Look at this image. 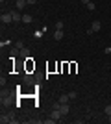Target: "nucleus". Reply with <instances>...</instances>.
I'll use <instances>...</instances> for the list:
<instances>
[{
	"label": "nucleus",
	"mask_w": 111,
	"mask_h": 124,
	"mask_svg": "<svg viewBox=\"0 0 111 124\" xmlns=\"http://www.w3.org/2000/svg\"><path fill=\"white\" fill-rule=\"evenodd\" d=\"M26 4H28L26 0H17V9H19V11H22L24 8H26Z\"/></svg>",
	"instance_id": "nucleus-6"
},
{
	"label": "nucleus",
	"mask_w": 111,
	"mask_h": 124,
	"mask_svg": "<svg viewBox=\"0 0 111 124\" xmlns=\"http://www.w3.org/2000/svg\"><path fill=\"white\" fill-rule=\"evenodd\" d=\"M59 109H61V113H63V117H65V115H67V113H69V111H70L69 104H61V108H59Z\"/></svg>",
	"instance_id": "nucleus-8"
},
{
	"label": "nucleus",
	"mask_w": 111,
	"mask_h": 124,
	"mask_svg": "<svg viewBox=\"0 0 111 124\" xmlns=\"http://www.w3.org/2000/svg\"><path fill=\"white\" fill-rule=\"evenodd\" d=\"M102 28V22L100 21H95L93 24H91V30H87V33H93V31H98Z\"/></svg>",
	"instance_id": "nucleus-1"
},
{
	"label": "nucleus",
	"mask_w": 111,
	"mask_h": 124,
	"mask_svg": "<svg viewBox=\"0 0 111 124\" xmlns=\"http://www.w3.org/2000/svg\"><path fill=\"white\" fill-rule=\"evenodd\" d=\"M0 122H2V124H6V122H15V119H13L11 115H2V117H0Z\"/></svg>",
	"instance_id": "nucleus-4"
},
{
	"label": "nucleus",
	"mask_w": 111,
	"mask_h": 124,
	"mask_svg": "<svg viewBox=\"0 0 111 124\" xmlns=\"http://www.w3.org/2000/svg\"><path fill=\"white\" fill-rule=\"evenodd\" d=\"M107 120H109V122H111V115H109V117H107Z\"/></svg>",
	"instance_id": "nucleus-19"
},
{
	"label": "nucleus",
	"mask_w": 111,
	"mask_h": 124,
	"mask_svg": "<svg viewBox=\"0 0 111 124\" xmlns=\"http://www.w3.org/2000/svg\"><path fill=\"white\" fill-rule=\"evenodd\" d=\"M104 111H106V115H107V117H109V115H111V106H109V104H107V106H106V109H104Z\"/></svg>",
	"instance_id": "nucleus-14"
},
{
	"label": "nucleus",
	"mask_w": 111,
	"mask_h": 124,
	"mask_svg": "<svg viewBox=\"0 0 111 124\" xmlns=\"http://www.w3.org/2000/svg\"><path fill=\"white\" fill-rule=\"evenodd\" d=\"M59 108H61V102H58V104H54V106H52V109H59Z\"/></svg>",
	"instance_id": "nucleus-16"
},
{
	"label": "nucleus",
	"mask_w": 111,
	"mask_h": 124,
	"mask_svg": "<svg viewBox=\"0 0 111 124\" xmlns=\"http://www.w3.org/2000/svg\"><path fill=\"white\" fill-rule=\"evenodd\" d=\"M32 21H33L32 15H22V22H24V24H30Z\"/></svg>",
	"instance_id": "nucleus-9"
},
{
	"label": "nucleus",
	"mask_w": 111,
	"mask_h": 124,
	"mask_svg": "<svg viewBox=\"0 0 111 124\" xmlns=\"http://www.w3.org/2000/svg\"><path fill=\"white\" fill-rule=\"evenodd\" d=\"M56 28H58V30H63V21H58V22H56Z\"/></svg>",
	"instance_id": "nucleus-12"
},
{
	"label": "nucleus",
	"mask_w": 111,
	"mask_h": 124,
	"mask_svg": "<svg viewBox=\"0 0 111 124\" xmlns=\"http://www.w3.org/2000/svg\"><path fill=\"white\" fill-rule=\"evenodd\" d=\"M0 21H2V24H7V22H13V17H11V13H4L0 17Z\"/></svg>",
	"instance_id": "nucleus-3"
},
{
	"label": "nucleus",
	"mask_w": 111,
	"mask_h": 124,
	"mask_svg": "<svg viewBox=\"0 0 111 124\" xmlns=\"http://www.w3.org/2000/svg\"><path fill=\"white\" fill-rule=\"evenodd\" d=\"M54 39H56V41H61V39H63V30H56L54 31Z\"/></svg>",
	"instance_id": "nucleus-7"
},
{
	"label": "nucleus",
	"mask_w": 111,
	"mask_h": 124,
	"mask_svg": "<svg viewBox=\"0 0 111 124\" xmlns=\"http://www.w3.org/2000/svg\"><path fill=\"white\" fill-rule=\"evenodd\" d=\"M87 8H89L91 11H95V9H96V6H95V2H89V4H87Z\"/></svg>",
	"instance_id": "nucleus-13"
},
{
	"label": "nucleus",
	"mask_w": 111,
	"mask_h": 124,
	"mask_svg": "<svg viewBox=\"0 0 111 124\" xmlns=\"http://www.w3.org/2000/svg\"><path fill=\"white\" fill-rule=\"evenodd\" d=\"M89 2H91V0H81V4H85V6L89 4Z\"/></svg>",
	"instance_id": "nucleus-18"
},
{
	"label": "nucleus",
	"mask_w": 111,
	"mask_h": 124,
	"mask_svg": "<svg viewBox=\"0 0 111 124\" xmlns=\"http://www.w3.org/2000/svg\"><path fill=\"white\" fill-rule=\"evenodd\" d=\"M69 100H70L69 94H61V96H59V102H61V104H67Z\"/></svg>",
	"instance_id": "nucleus-10"
},
{
	"label": "nucleus",
	"mask_w": 111,
	"mask_h": 124,
	"mask_svg": "<svg viewBox=\"0 0 111 124\" xmlns=\"http://www.w3.org/2000/svg\"><path fill=\"white\" fill-rule=\"evenodd\" d=\"M69 96H70V100H74V98H76V96H78V94L74 93V91H70V93H69Z\"/></svg>",
	"instance_id": "nucleus-15"
},
{
	"label": "nucleus",
	"mask_w": 111,
	"mask_h": 124,
	"mask_svg": "<svg viewBox=\"0 0 111 124\" xmlns=\"http://www.w3.org/2000/svg\"><path fill=\"white\" fill-rule=\"evenodd\" d=\"M11 13V17H13V22H19V21H22V15L19 13V11H9Z\"/></svg>",
	"instance_id": "nucleus-5"
},
{
	"label": "nucleus",
	"mask_w": 111,
	"mask_h": 124,
	"mask_svg": "<svg viewBox=\"0 0 111 124\" xmlns=\"http://www.w3.org/2000/svg\"><path fill=\"white\" fill-rule=\"evenodd\" d=\"M24 82L32 85V83H33V76H32V74H24Z\"/></svg>",
	"instance_id": "nucleus-11"
},
{
	"label": "nucleus",
	"mask_w": 111,
	"mask_h": 124,
	"mask_svg": "<svg viewBox=\"0 0 111 124\" xmlns=\"http://www.w3.org/2000/svg\"><path fill=\"white\" fill-rule=\"evenodd\" d=\"M50 117H52L56 122H58L61 117H63V113H61V109H52V113H50Z\"/></svg>",
	"instance_id": "nucleus-2"
},
{
	"label": "nucleus",
	"mask_w": 111,
	"mask_h": 124,
	"mask_svg": "<svg viewBox=\"0 0 111 124\" xmlns=\"http://www.w3.org/2000/svg\"><path fill=\"white\" fill-rule=\"evenodd\" d=\"M26 2H28V4H32V6H33V4H37V0H26Z\"/></svg>",
	"instance_id": "nucleus-17"
}]
</instances>
